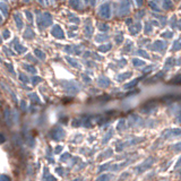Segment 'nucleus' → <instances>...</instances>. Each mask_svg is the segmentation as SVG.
Returning <instances> with one entry per match:
<instances>
[{"label": "nucleus", "mask_w": 181, "mask_h": 181, "mask_svg": "<svg viewBox=\"0 0 181 181\" xmlns=\"http://www.w3.org/2000/svg\"><path fill=\"white\" fill-rule=\"evenodd\" d=\"M173 149H174L175 152H180L181 150V143H179V144H175V145H174V147H173Z\"/></svg>", "instance_id": "obj_5"}, {"label": "nucleus", "mask_w": 181, "mask_h": 181, "mask_svg": "<svg viewBox=\"0 0 181 181\" xmlns=\"http://www.w3.org/2000/svg\"><path fill=\"white\" fill-rule=\"evenodd\" d=\"M181 136V129H171V130H166L163 134L164 138H173V137H179Z\"/></svg>", "instance_id": "obj_1"}, {"label": "nucleus", "mask_w": 181, "mask_h": 181, "mask_svg": "<svg viewBox=\"0 0 181 181\" xmlns=\"http://www.w3.org/2000/svg\"><path fill=\"white\" fill-rule=\"evenodd\" d=\"M162 36H168V37L170 39L171 36H172V32H169V31H168V32L163 33V34H162Z\"/></svg>", "instance_id": "obj_6"}, {"label": "nucleus", "mask_w": 181, "mask_h": 181, "mask_svg": "<svg viewBox=\"0 0 181 181\" xmlns=\"http://www.w3.org/2000/svg\"><path fill=\"white\" fill-rule=\"evenodd\" d=\"M180 165H181V157H180V160H179V162H177V165H175V166L178 168V166H180Z\"/></svg>", "instance_id": "obj_8"}, {"label": "nucleus", "mask_w": 181, "mask_h": 181, "mask_svg": "<svg viewBox=\"0 0 181 181\" xmlns=\"http://www.w3.org/2000/svg\"><path fill=\"white\" fill-rule=\"evenodd\" d=\"M132 62H134V64H136L135 66H144V64H145L144 61H140V60H138V59H134V60H132Z\"/></svg>", "instance_id": "obj_4"}, {"label": "nucleus", "mask_w": 181, "mask_h": 181, "mask_svg": "<svg viewBox=\"0 0 181 181\" xmlns=\"http://www.w3.org/2000/svg\"><path fill=\"white\" fill-rule=\"evenodd\" d=\"M153 159H147V160H145V162L141 164V165H139L136 168V171H137V173H141V172H144L145 170H147L148 168H150V165H152V162H153Z\"/></svg>", "instance_id": "obj_2"}, {"label": "nucleus", "mask_w": 181, "mask_h": 181, "mask_svg": "<svg viewBox=\"0 0 181 181\" xmlns=\"http://www.w3.org/2000/svg\"><path fill=\"white\" fill-rule=\"evenodd\" d=\"M180 41H181V40H179V42L177 41V42H175V43H174V44H173V46H174V48L172 49L173 51H177V50H179V49H181V42H180Z\"/></svg>", "instance_id": "obj_3"}, {"label": "nucleus", "mask_w": 181, "mask_h": 181, "mask_svg": "<svg viewBox=\"0 0 181 181\" xmlns=\"http://www.w3.org/2000/svg\"><path fill=\"white\" fill-rule=\"evenodd\" d=\"M136 82H137V80H134V82H131V83H132V85H136ZM130 86H131V84H130V85H126L125 87H130Z\"/></svg>", "instance_id": "obj_7"}]
</instances>
